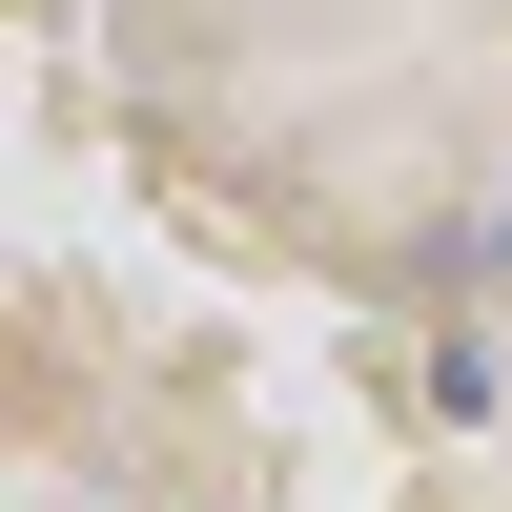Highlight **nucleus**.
<instances>
[{"mask_svg":"<svg viewBox=\"0 0 512 512\" xmlns=\"http://www.w3.org/2000/svg\"><path fill=\"white\" fill-rule=\"evenodd\" d=\"M492 287H512V226H492Z\"/></svg>","mask_w":512,"mask_h":512,"instance_id":"obj_1","label":"nucleus"}]
</instances>
